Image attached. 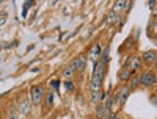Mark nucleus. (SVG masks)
I'll list each match as a JSON object with an SVG mask.
<instances>
[{"label":"nucleus","mask_w":157,"mask_h":119,"mask_svg":"<svg viewBox=\"0 0 157 119\" xmlns=\"http://www.w3.org/2000/svg\"><path fill=\"white\" fill-rule=\"evenodd\" d=\"M30 100L33 105H39L43 100V88L41 86H33L30 89Z\"/></svg>","instance_id":"obj_1"},{"label":"nucleus","mask_w":157,"mask_h":119,"mask_svg":"<svg viewBox=\"0 0 157 119\" xmlns=\"http://www.w3.org/2000/svg\"><path fill=\"white\" fill-rule=\"evenodd\" d=\"M154 83H155L154 74H151L149 71H145V72H141V75H140V85H141V86L148 88V86H151V85H154Z\"/></svg>","instance_id":"obj_2"},{"label":"nucleus","mask_w":157,"mask_h":119,"mask_svg":"<svg viewBox=\"0 0 157 119\" xmlns=\"http://www.w3.org/2000/svg\"><path fill=\"white\" fill-rule=\"evenodd\" d=\"M141 63H143V60H141L140 57H130L129 61L126 63V69H129L130 72H132V71H137L140 66H141Z\"/></svg>","instance_id":"obj_3"},{"label":"nucleus","mask_w":157,"mask_h":119,"mask_svg":"<svg viewBox=\"0 0 157 119\" xmlns=\"http://www.w3.org/2000/svg\"><path fill=\"white\" fill-rule=\"evenodd\" d=\"M71 68L74 69V71H85V68H86V60L83 58V57H78V58H74L72 61H71Z\"/></svg>","instance_id":"obj_4"},{"label":"nucleus","mask_w":157,"mask_h":119,"mask_svg":"<svg viewBox=\"0 0 157 119\" xmlns=\"http://www.w3.org/2000/svg\"><path fill=\"white\" fill-rule=\"evenodd\" d=\"M129 92H130V89H129L127 86L121 88L120 91H118V96L115 97V102H116L118 105H123V103L127 100V97H129Z\"/></svg>","instance_id":"obj_5"},{"label":"nucleus","mask_w":157,"mask_h":119,"mask_svg":"<svg viewBox=\"0 0 157 119\" xmlns=\"http://www.w3.org/2000/svg\"><path fill=\"white\" fill-rule=\"evenodd\" d=\"M110 111L105 108V105H98V108H96V116L98 119H105V117H110Z\"/></svg>","instance_id":"obj_6"},{"label":"nucleus","mask_w":157,"mask_h":119,"mask_svg":"<svg viewBox=\"0 0 157 119\" xmlns=\"http://www.w3.org/2000/svg\"><path fill=\"white\" fill-rule=\"evenodd\" d=\"M101 57H102L101 47H99V44H94V46H93V49L90 50V58H91V60H93V61L96 63V61H98Z\"/></svg>","instance_id":"obj_7"},{"label":"nucleus","mask_w":157,"mask_h":119,"mask_svg":"<svg viewBox=\"0 0 157 119\" xmlns=\"http://www.w3.org/2000/svg\"><path fill=\"white\" fill-rule=\"evenodd\" d=\"M30 102H32V100H21V103H19V113H21L22 116H25V114L30 113V107H32Z\"/></svg>","instance_id":"obj_8"},{"label":"nucleus","mask_w":157,"mask_h":119,"mask_svg":"<svg viewBox=\"0 0 157 119\" xmlns=\"http://www.w3.org/2000/svg\"><path fill=\"white\" fill-rule=\"evenodd\" d=\"M155 60H157V54H155L154 50H148V52H145V54H143V61L148 63V64L155 63Z\"/></svg>","instance_id":"obj_9"},{"label":"nucleus","mask_w":157,"mask_h":119,"mask_svg":"<svg viewBox=\"0 0 157 119\" xmlns=\"http://www.w3.org/2000/svg\"><path fill=\"white\" fill-rule=\"evenodd\" d=\"M129 6H130V2H124V0H120V2H116V5H115V11H123V9H129Z\"/></svg>","instance_id":"obj_10"},{"label":"nucleus","mask_w":157,"mask_h":119,"mask_svg":"<svg viewBox=\"0 0 157 119\" xmlns=\"http://www.w3.org/2000/svg\"><path fill=\"white\" fill-rule=\"evenodd\" d=\"M140 85V77H132V78H130V82H129V89H135L137 86Z\"/></svg>","instance_id":"obj_11"},{"label":"nucleus","mask_w":157,"mask_h":119,"mask_svg":"<svg viewBox=\"0 0 157 119\" xmlns=\"http://www.w3.org/2000/svg\"><path fill=\"white\" fill-rule=\"evenodd\" d=\"M118 77H120V80H129V77H130V71L124 68V69H121V71H120Z\"/></svg>","instance_id":"obj_12"},{"label":"nucleus","mask_w":157,"mask_h":119,"mask_svg":"<svg viewBox=\"0 0 157 119\" xmlns=\"http://www.w3.org/2000/svg\"><path fill=\"white\" fill-rule=\"evenodd\" d=\"M109 57H110V47H105L104 49V52H102V57H101V61L102 63H109Z\"/></svg>","instance_id":"obj_13"},{"label":"nucleus","mask_w":157,"mask_h":119,"mask_svg":"<svg viewBox=\"0 0 157 119\" xmlns=\"http://www.w3.org/2000/svg\"><path fill=\"white\" fill-rule=\"evenodd\" d=\"M74 72H75V71L71 68V66H68V68L63 71V78H72V77H74Z\"/></svg>","instance_id":"obj_14"},{"label":"nucleus","mask_w":157,"mask_h":119,"mask_svg":"<svg viewBox=\"0 0 157 119\" xmlns=\"http://www.w3.org/2000/svg\"><path fill=\"white\" fill-rule=\"evenodd\" d=\"M118 19H120V16H118V13H116V11H112L110 14H109V17H107V20H109L110 24H115Z\"/></svg>","instance_id":"obj_15"},{"label":"nucleus","mask_w":157,"mask_h":119,"mask_svg":"<svg viewBox=\"0 0 157 119\" xmlns=\"http://www.w3.org/2000/svg\"><path fill=\"white\" fill-rule=\"evenodd\" d=\"M113 102H115V99L113 97H107V100H105V103H104V105H105V108L110 111L112 110V107H113Z\"/></svg>","instance_id":"obj_16"},{"label":"nucleus","mask_w":157,"mask_h":119,"mask_svg":"<svg viewBox=\"0 0 157 119\" xmlns=\"http://www.w3.org/2000/svg\"><path fill=\"white\" fill-rule=\"evenodd\" d=\"M64 86H66V89H68V91H74V88H75V85H74L72 82H69V80H68L66 83H64Z\"/></svg>","instance_id":"obj_17"},{"label":"nucleus","mask_w":157,"mask_h":119,"mask_svg":"<svg viewBox=\"0 0 157 119\" xmlns=\"http://www.w3.org/2000/svg\"><path fill=\"white\" fill-rule=\"evenodd\" d=\"M151 103H152V105H154V107H157V94H155V96H152V97H151Z\"/></svg>","instance_id":"obj_18"},{"label":"nucleus","mask_w":157,"mask_h":119,"mask_svg":"<svg viewBox=\"0 0 157 119\" xmlns=\"http://www.w3.org/2000/svg\"><path fill=\"white\" fill-rule=\"evenodd\" d=\"M155 3H157L155 0H149V2H148V6H149V8H154V6H155Z\"/></svg>","instance_id":"obj_19"},{"label":"nucleus","mask_w":157,"mask_h":119,"mask_svg":"<svg viewBox=\"0 0 157 119\" xmlns=\"http://www.w3.org/2000/svg\"><path fill=\"white\" fill-rule=\"evenodd\" d=\"M8 119H17V114L13 111V113H10V116H8Z\"/></svg>","instance_id":"obj_20"},{"label":"nucleus","mask_w":157,"mask_h":119,"mask_svg":"<svg viewBox=\"0 0 157 119\" xmlns=\"http://www.w3.org/2000/svg\"><path fill=\"white\" fill-rule=\"evenodd\" d=\"M109 119H120V116H116V114H110Z\"/></svg>","instance_id":"obj_21"},{"label":"nucleus","mask_w":157,"mask_h":119,"mask_svg":"<svg viewBox=\"0 0 157 119\" xmlns=\"http://www.w3.org/2000/svg\"><path fill=\"white\" fill-rule=\"evenodd\" d=\"M154 78H155V83H157V74H155V75H154Z\"/></svg>","instance_id":"obj_22"},{"label":"nucleus","mask_w":157,"mask_h":119,"mask_svg":"<svg viewBox=\"0 0 157 119\" xmlns=\"http://www.w3.org/2000/svg\"><path fill=\"white\" fill-rule=\"evenodd\" d=\"M154 64H155V68H157V60H155V63H154Z\"/></svg>","instance_id":"obj_23"}]
</instances>
